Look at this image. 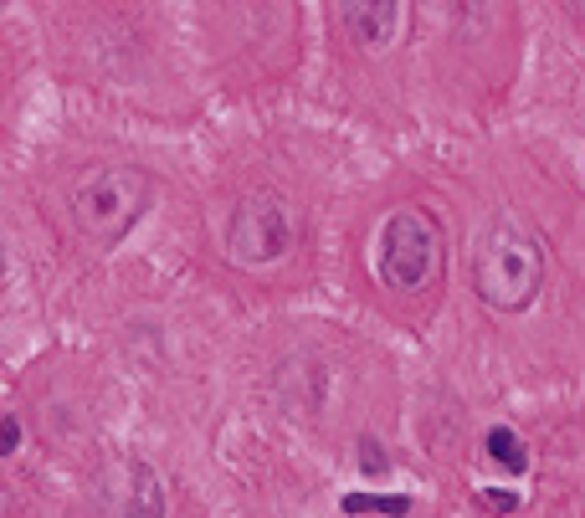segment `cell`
I'll return each instance as SVG.
<instances>
[{"label":"cell","instance_id":"6da1fadb","mask_svg":"<svg viewBox=\"0 0 585 518\" xmlns=\"http://www.w3.org/2000/svg\"><path fill=\"white\" fill-rule=\"evenodd\" d=\"M472 288L499 314L529 308L544 288V242L519 216H493L472 252Z\"/></svg>","mask_w":585,"mask_h":518},{"label":"cell","instance_id":"7a4b0ae2","mask_svg":"<svg viewBox=\"0 0 585 518\" xmlns=\"http://www.w3.org/2000/svg\"><path fill=\"white\" fill-rule=\"evenodd\" d=\"M149 205V180L129 164H93L72 185V226L93 246H114L134 231Z\"/></svg>","mask_w":585,"mask_h":518},{"label":"cell","instance_id":"3957f363","mask_svg":"<svg viewBox=\"0 0 585 518\" xmlns=\"http://www.w3.org/2000/svg\"><path fill=\"white\" fill-rule=\"evenodd\" d=\"M447 267V246H442V226L427 211H396L380 231V273L390 288L400 293H427L442 283Z\"/></svg>","mask_w":585,"mask_h":518},{"label":"cell","instance_id":"277c9868","mask_svg":"<svg viewBox=\"0 0 585 518\" xmlns=\"http://www.w3.org/2000/svg\"><path fill=\"white\" fill-rule=\"evenodd\" d=\"M293 246V205L277 190H257L237 201L227 221V257L237 267H267V262L287 257Z\"/></svg>","mask_w":585,"mask_h":518},{"label":"cell","instance_id":"5b68a950","mask_svg":"<svg viewBox=\"0 0 585 518\" xmlns=\"http://www.w3.org/2000/svg\"><path fill=\"white\" fill-rule=\"evenodd\" d=\"M339 21H344V31H349L355 42L380 46V42H390L396 5H390V0H349V5H339Z\"/></svg>","mask_w":585,"mask_h":518},{"label":"cell","instance_id":"8992f818","mask_svg":"<svg viewBox=\"0 0 585 518\" xmlns=\"http://www.w3.org/2000/svg\"><path fill=\"white\" fill-rule=\"evenodd\" d=\"M488 452H493V457H499L509 473H524V462H529V457H524V442H519L509 426H493V432H488Z\"/></svg>","mask_w":585,"mask_h":518},{"label":"cell","instance_id":"52a82bcc","mask_svg":"<svg viewBox=\"0 0 585 518\" xmlns=\"http://www.w3.org/2000/svg\"><path fill=\"white\" fill-rule=\"evenodd\" d=\"M406 498H370V493H355L344 498V513H406Z\"/></svg>","mask_w":585,"mask_h":518},{"label":"cell","instance_id":"ba28073f","mask_svg":"<svg viewBox=\"0 0 585 518\" xmlns=\"http://www.w3.org/2000/svg\"><path fill=\"white\" fill-rule=\"evenodd\" d=\"M15 442H21V426H15V421H0V452H15Z\"/></svg>","mask_w":585,"mask_h":518}]
</instances>
